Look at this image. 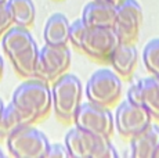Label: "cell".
Instances as JSON below:
<instances>
[{"instance_id": "obj_8", "label": "cell", "mask_w": 159, "mask_h": 158, "mask_svg": "<svg viewBox=\"0 0 159 158\" xmlns=\"http://www.w3.org/2000/svg\"><path fill=\"white\" fill-rule=\"evenodd\" d=\"M71 67V51L66 46L46 44L39 51L36 77L46 82H54Z\"/></svg>"}, {"instance_id": "obj_9", "label": "cell", "mask_w": 159, "mask_h": 158, "mask_svg": "<svg viewBox=\"0 0 159 158\" xmlns=\"http://www.w3.org/2000/svg\"><path fill=\"white\" fill-rule=\"evenodd\" d=\"M143 25V8L137 0H120L116 4L114 29L120 42H134Z\"/></svg>"}, {"instance_id": "obj_29", "label": "cell", "mask_w": 159, "mask_h": 158, "mask_svg": "<svg viewBox=\"0 0 159 158\" xmlns=\"http://www.w3.org/2000/svg\"><path fill=\"white\" fill-rule=\"evenodd\" d=\"M155 158H159V148H158V151H157V154H155Z\"/></svg>"}, {"instance_id": "obj_16", "label": "cell", "mask_w": 159, "mask_h": 158, "mask_svg": "<svg viewBox=\"0 0 159 158\" xmlns=\"http://www.w3.org/2000/svg\"><path fill=\"white\" fill-rule=\"evenodd\" d=\"M32 42H35L32 35L28 28H24V26L13 25L2 35V47L7 57H10L20 49L28 46Z\"/></svg>"}, {"instance_id": "obj_4", "label": "cell", "mask_w": 159, "mask_h": 158, "mask_svg": "<svg viewBox=\"0 0 159 158\" xmlns=\"http://www.w3.org/2000/svg\"><path fill=\"white\" fill-rule=\"evenodd\" d=\"M7 150L15 158H46L50 148L47 136L32 123L24 125L6 139Z\"/></svg>"}, {"instance_id": "obj_22", "label": "cell", "mask_w": 159, "mask_h": 158, "mask_svg": "<svg viewBox=\"0 0 159 158\" xmlns=\"http://www.w3.org/2000/svg\"><path fill=\"white\" fill-rule=\"evenodd\" d=\"M13 25L14 22H13V17H11L10 10H8V6L7 3H3V4H0V38Z\"/></svg>"}, {"instance_id": "obj_14", "label": "cell", "mask_w": 159, "mask_h": 158, "mask_svg": "<svg viewBox=\"0 0 159 158\" xmlns=\"http://www.w3.org/2000/svg\"><path fill=\"white\" fill-rule=\"evenodd\" d=\"M69 26L71 24L64 14H51L44 24V43L53 44V46H66L69 43Z\"/></svg>"}, {"instance_id": "obj_30", "label": "cell", "mask_w": 159, "mask_h": 158, "mask_svg": "<svg viewBox=\"0 0 159 158\" xmlns=\"http://www.w3.org/2000/svg\"><path fill=\"white\" fill-rule=\"evenodd\" d=\"M3 3H7V0H0V4H3Z\"/></svg>"}, {"instance_id": "obj_18", "label": "cell", "mask_w": 159, "mask_h": 158, "mask_svg": "<svg viewBox=\"0 0 159 158\" xmlns=\"http://www.w3.org/2000/svg\"><path fill=\"white\" fill-rule=\"evenodd\" d=\"M143 105L154 119L159 121V77H148L140 81Z\"/></svg>"}, {"instance_id": "obj_27", "label": "cell", "mask_w": 159, "mask_h": 158, "mask_svg": "<svg viewBox=\"0 0 159 158\" xmlns=\"http://www.w3.org/2000/svg\"><path fill=\"white\" fill-rule=\"evenodd\" d=\"M4 107H6V105H4V103H3V100L0 99V112H2L3 110H4Z\"/></svg>"}, {"instance_id": "obj_11", "label": "cell", "mask_w": 159, "mask_h": 158, "mask_svg": "<svg viewBox=\"0 0 159 158\" xmlns=\"http://www.w3.org/2000/svg\"><path fill=\"white\" fill-rule=\"evenodd\" d=\"M82 20L89 28H114L116 4L100 0H90L82 11Z\"/></svg>"}, {"instance_id": "obj_20", "label": "cell", "mask_w": 159, "mask_h": 158, "mask_svg": "<svg viewBox=\"0 0 159 158\" xmlns=\"http://www.w3.org/2000/svg\"><path fill=\"white\" fill-rule=\"evenodd\" d=\"M143 63L149 74L159 77V38L149 40L144 46Z\"/></svg>"}, {"instance_id": "obj_19", "label": "cell", "mask_w": 159, "mask_h": 158, "mask_svg": "<svg viewBox=\"0 0 159 158\" xmlns=\"http://www.w3.org/2000/svg\"><path fill=\"white\" fill-rule=\"evenodd\" d=\"M24 125H29V121L13 103H10L0 112V139H7Z\"/></svg>"}, {"instance_id": "obj_15", "label": "cell", "mask_w": 159, "mask_h": 158, "mask_svg": "<svg viewBox=\"0 0 159 158\" xmlns=\"http://www.w3.org/2000/svg\"><path fill=\"white\" fill-rule=\"evenodd\" d=\"M39 51L40 49L36 44V42H32L28 46L20 49L11 54L10 58L15 72L22 78H33L36 77V67H38Z\"/></svg>"}, {"instance_id": "obj_21", "label": "cell", "mask_w": 159, "mask_h": 158, "mask_svg": "<svg viewBox=\"0 0 159 158\" xmlns=\"http://www.w3.org/2000/svg\"><path fill=\"white\" fill-rule=\"evenodd\" d=\"M89 26L84 24V21L82 18L79 20H75L69 26V42L72 43L73 47L80 49L82 46V40H83L84 35L87 32Z\"/></svg>"}, {"instance_id": "obj_25", "label": "cell", "mask_w": 159, "mask_h": 158, "mask_svg": "<svg viewBox=\"0 0 159 158\" xmlns=\"http://www.w3.org/2000/svg\"><path fill=\"white\" fill-rule=\"evenodd\" d=\"M3 72H4V61H3V57L0 56V79L3 77Z\"/></svg>"}, {"instance_id": "obj_2", "label": "cell", "mask_w": 159, "mask_h": 158, "mask_svg": "<svg viewBox=\"0 0 159 158\" xmlns=\"http://www.w3.org/2000/svg\"><path fill=\"white\" fill-rule=\"evenodd\" d=\"M53 111L61 122H73L83 99V86L76 75L65 72L51 85Z\"/></svg>"}, {"instance_id": "obj_26", "label": "cell", "mask_w": 159, "mask_h": 158, "mask_svg": "<svg viewBox=\"0 0 159 158\" xmlns=\"http://www.w3.org/2000/svg\"><path fill=\"white\" fill-rule=\"evenodd\" d=\"M100 2H107V3H112V4H118L120 0H100Z\"/></svg>"}, {"instance_id": "obj_23", "label": "cell", "mask_w": 159, "mask_h": 158, "mask_svg": "<svg viewBox=\"0 0 159 158\" xmlns=\"http://www.w3.org/2000/svg\"><path fill=\"white\" fill-rule=\"evenodd\" d=\"M129 101L134 103V104H140L143 105V99H141V85H140V81L137 83H133L131 86L127 89V97Z\"/></svg>"}, {"instance_id": "obj_12", "label": "cell", "mask_w": 159, "mask_h": 158, "mask_svg": "<svg viewBox=\"0 0 159 158\" xmlns=\"http://www.w3.org/2000/svg\"><path fill=\"white\" fill-rule=\"evenodd\" d=\"M108 63L122 79L131 78L139 63L137 47L133 44V42H119V44L112 51Z\"/></svg>"}, {"instance_id": "obj_10", "label": "cell", "mask_w": 159, "mask_h": 158, "mask_svg": "<svg viewBox=\"0 0 159 158\" xmlns=\"http://www.w3.org/2000/svg\"><path fill=\"white\" fill-rule=\"evenodd\" d=\"M119 42L114 28H87L80 50L96 61H108Z\"/></svg>"}, {"instance_id": "obj_13", "label": "cell", "mask_w": 159, "mask_h": 158, "mask_svg": "<svg viewBox=\"0 0 159 158\" xmlns=\"http://www.w3.org/2000/svg\"><path fill=\"white\" fill-rule=\"evenodd\" d=\"M159 148V126L151 123L148 128L130 137V156L133 158H155Z\"/></svg>"}, {"instance_id": "obj_6", "label": "cell", "mask_w": 159, "mask_h": 158, "mask_svg": "<svg viewBox=\"0 0 159 158\" xmlns=\"http://www.w3.org/2000/svg\"><path fill=\"white\" fill-rule=\"evenodd\" d=\"M73 123L79 129L111 137L115 130L114 114L108 107L89 101L82 103L73 118Z\"/></svg>"}, {"instance_id": "obj_3", "label": "cell", "mask_w": 159, "mask_h": 158, "mask_svg": "<svg viewBox=\"0 0 159 158\" xmlns=\"http://www.w3.org/2000/svg\"><path fill=\"white\" fill-rule=\"evenodd\" d=\"M65 147L71 158H114L118 157L109 137L72 128L65 135Z\"/></svg>"}, {"instance_id": "obj_24", "label": "cell", "mask_w": 159, "mask_h": 158, "mask_svg": "<svg viewBox=\"0 0 159 158\" xmlns=\"http://www.w3.org/2000/svg\"><path fill=\"white\" fill-rule=\"evenodd\" d=\"M69 157L68 150H66L65 144H50V148L47 151L46 158H65Z\"/></svg>"}, {"instance_id": "obj_5", "label": "cell", "mask_w": 159, "mask_h": 158, "mask_svg": "<svg viewBox=\"0 0 159 158\" xmlns=\"http://www.w3.org/2000/svg\"><path fill=\"white\" fill-rule=\"evenodd\" d=\"M84 92L89 101L109 107L122 96V78L114 69H97L89 78Z\"/></svg>"}, {"instance_id": "obj_28", "label": "cell", "mask_w": 159, "mask_h": 158, "mask_svg": "<svg viewBox=\"0 0 159 158\" xmlns=\"http://www.w3.org/2000/svg\"><path fill=\"white\" fill-rule=\"evenodd\" d=\"M3 157H4V153H3V150L0 148V158H3Z\"/></svg>"}, {"instance_id": "obj_7", "label": "cell", "mask_w": 159, "mask_h": 158, "mask_svg": "<svg viewBox=\"0 0 159 158\" xmlns=\"http://www.w3.org/2000/svg\"><path fill=\"white\" fill-rule=\"evenodd\" d=\"M115 130L122 137L130 139L152 123V117L144 105L125 100L118 105L114 115Z\"/></svg>"}, {"instance_id": "obj_17", "label": "cell", "mask_w": 159, "mask_h": 158, "mask_svg": "<svg viewBox=\"0 0 159 158\" xmlns=\"http://www.w3.org/2000/svg\"><path fill=\"white\" fill-rule=\"evenodd\" d=\"M8 10L14 25L30 28L36 20V7L33 0H7Z\"/></svg>"}, {"instance_id": "obj_1", "label": "cell", "mask_w": 159, "mask_h": 158, "mask_svg": "<svg viewBox=\"0 0 159 158\" xmlns=\"http://www.w3.org/2000/svg\"><path fill=\"white\" fill-rule=\"evenodd\" d=\"M11 103L33 125L44 119L53 110L51 86H48V82L38 77L26 78V81L13 92Z\"/></svg>"}]
</instances>
